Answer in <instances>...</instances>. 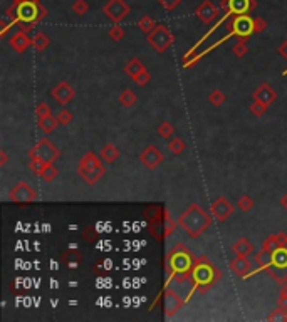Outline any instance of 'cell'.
I'll list each match as a JSON object with an SVG mask.
<instances>
[{"label": "cell", "mask_w": 287, "mask_h": 322, "mask_svg": "<svg viewBox=\"0 0 287 322\" xmlns=\"http://www.w3.org/2000/svg\"><path fill=\"white\" fill-rule=\"evenodd\" d=\"M163 160H165V156H163V153L159 151L155 145H148L146 148L140 153V161L148 168V170H155V168H158L159 164L163 163Z\"/></svg>", "instance_id": "15"}, {"label": "cell", "mask_w": 287, "mask_h": 322, "mask_svg": "<svg viewBox=\"0 0 287 322\" xmlns=\"http://www.w3.org/2000/svg\"><path fill=\"white\" fill-rule=\"evenodd\" d=\"M284 245H287V235H282V233H275V235L269 237V239L264 242V247L272 252L279 247H284Z\"/></svg>", "instance_id": "26"}, {"label": "cell", "mask_w": 287, "mask_h": 322, "mask_svg": "<svg viewBox=\"0 0 287 322\" xmlns=\"http://www.w3.org/2000/svg\"><path fill=\"white\" fill-rule=\"evenodd\" d=\"M99 156H96L93 151H88L84 156L81 158L78 164V175L82 178L88 185H94L103 178L104 175V166L101 163Z\"/></svg>", "instance_id": "4"}, {"label": "cell", "mask_w": 287, "mask_h": 322, "mask_svg": "<svg viewBox=\"0 0 287 322\" xmlns=\"http://www.w3.org/2000/svg\"><path fill=\"white\" fill-rule=\"evenodd\" d=\"M252 96H254V101H260V102H264L265 106H271L272 102L277 99V93H275L271 84H267V82L260 84V86L254 91Z\"/></svg>", "instance_id": "17"}, {"label": "cell", "mask_w": 287, "mask_h": 322, "mask_svg": "<svg viewBox=\"0 0 287 322\" xmlns=\"http://www.w3.org/2000/svg\"><path fill=\"white\" fill-rule=\"evenodd\" d=\"M247 50H249V47H247L245 39H240L234 47H232V52H234V56H237V57H243L247 54Z\"/></svg>", "instance_id": "38"}, {"label": "cell", "mask_w": 287, "mask_h": 322, "mask_svg": "<svg viewBox=\"0 0 287 322\" xmlns=\"http://www.w3.org/2000/svg\"><path fill=\"white\" fill-rule=\"evenodd\" d=\"M210 213L217 222H225L234 215V205L225 196H219L210 203Z\"/></svg>", "instance_id": "13"}, {"label": "cell", "mask_w": 287, "mask_h": 322, "mask_svg": "<svg viewBox=\"0 0 287 322\" xmlns=\"http://www.w3.org/2000/svg\"><path fill=\"white\" fill-rule=\"evenodd\" d=\"M148 218V225H150V232L153 233L158 240H163L175 230L176 223L170 217V213L163 207H150L144 211Z\"/></svg>", "instance_id": "3"}, {"label": "cell", "mask_w": 287, "mask_h": 322, "mask_svg": "<svg viewBox=\"0 0 287 322\" xmlns=\"http://www.w3.org/2000/svg\"><path fill=\"white\" fill-rule=\"evenodd\" d=\"M225 99H227V96H225V94L222 93V91H219V89L212 91V93H210V96H208L210 104H212V106H217V108L223 104Z\"/></svg>", "instance_id": "36"}, {"label": "cell", "mask_w": 287, "mask_h": 322, "mask_svg": "<svg viewBox=\"0 0 287 322\" xmlns=\"http://www.w3.org/2000/svg\"><path fill=\"white\" fill-rule=\"evenodd\" d=\"M35 114H37V118L49 116L50 114V106L47 104V102H39V104L35 106Z\"/></svg>", "instance_id": "44"}, {"label": "cell", "mask_w": 287, "mask_h": 322, "mask_svg": "<svg viewBox=\"0 0 287 322\" xmlns=\"http://www.w3.org/2000/svg\"><path fill=\"white\" fill-rule=\"evenodd\" d=\"M72 12L76 16H84V14L89 12V3L86 0H74L72 2Z\"/></svg>", "instance_id": "33"}, {"label": "cell", "mask_w": 287, "mask_h": 322, "mask_svg": "<svg viewBox=\"0 0 287 322\" xmlns=\"http://www.w3.org/2000/svg\"><path fill=\"white\" fill-rule=\"evenodd\" d=\"M133 80L138 84V86H146V84L151 80V74H150V72H148V69H146V71H143V72H141V74H138Z\"/></svg>", "instance_id": "45"}, {"label": "cell", "mask_w": 287, "mask_h": 322, "mask_svg": "<svg viewBox=\"0 0 287 322\" xmlns=\"http://www.w3.org/2000/svg\"><path fill=\"white\" fill-rule=\"evenodd\" d=\"M129 10L131 9H129V5L125 0H108L103 5V14L111 22H114V24H119V22L128 16Z\"/></svg>", "instance_id": "9"}, {"label": "cell", "mask_w": 287, "mask_h": 322, "mask_svg": "<svg viewBox=\"0 0 287 322\" xmlns=\"http://www.w3.org/2000/svg\"><path fill=\"white\" fill-rule=\"evenodd\" d=\"M156 2H158L166 12H172V10H175L183 0H156Z\"/></svg>", "instance_id": "41"}, {"label": "cell", "mask_w": 287, "mask_h": 322, "mask_svg": "<svg viewBox=\"0 0 287 322\" xmlns=\"http://www.w3.org/2000/svg\"><path fill=\"white\" fill-rule=\"evenodd\" d=\"M254 200L250 198L249 195H243V196H240V198H239V201H237V207L240 208L242 211H250L254 208Z\"/></svg>", "instance_id": "37"}, {"label": "cell", "mask_w": 287, "mask_h": 322, "mask_svg": "<svg viewBox=\"0 0 287 322\" xmlns=\"http://www.w3.org/2000/svg\"><path fill=\"white\" fill-rule=\"evenodd\" d=\"M50 94H52L54 99L59 102V104L66 106L67 102H71L72 99H74L76 91H74V87H72L69 82H66V80H61V82L57 84V86L54 87L52 91H50Z\"/></svg>", "instance_id": "16"}, {"label": "cell", "mask_w": 287, "mask_h": 322, "mask_svg": "<svg viewBox=\"0 0 287 322\" xmlns=\"http://www.w3.org/2000/svg\"><path fill=\"white\" fill-rule=\"evenodd\" d=\"M173 133H175V129H173V126H172V123H161L158 126V134L161 138H165V140H172L173 138Z\"/></svg>", "instance_id": "34"}, {"label": "cell", "mask_w": 287, "mask_h": 322, "mask_svg": "<svg viewBox=\"0 0 287 322\" xmlns=\"http://www.w3.org/2000/svg\"><path fill=\"white\" fill-rule=\"evenodd\" d=\"M195 16H197V19L202 24H212L213 20H217L220 17V7H217L210 0H203L195 9Z\"/></svg>", "instance_id": "14"}, {"label": "cell", "mask_w": 287, "mask_h": 322, "mask_svg": "<svg viewBox=\"0 0 287 322\" xmlns=\"http://www.w3.org/2000/svg\"><path fill=\"white\" fill-rule=\"evenodd\" d=\"M59 156H61L59 148L54 146L47 138L39 140L37 145L34 148H31V151H29V158H39L44 161V163H54Z\"/></svg>", "instance_id": "8"}, {"label": "cell", "mask_w": 287, "mask_h": 322, "mask_svg": "<svg viewBox=\"0 0 287 322\" xmlns=\"http://www.w3.org/2000/svg\"><path fill=\"white\" fill-rule=\"evenodd\" d=\"M0 155H2V163H0V164H5V163H7V153L2 151Z\"/></svg>", "instance_id": "50"}, {"label": "cell", "mask_w": 287, "mask_h": 322, "mask_svg": "<svg viewBox=\"0 0 287 322\" xmlns=\"http://www.w3.org/2000/svg\"><path fill=\"white\" fill-rule=\"evenodd\" d=\"M9 200H12L14 203H31V201L37 200V193L27 181H19L16 186L10 188Z\"/></svg>", "instance_id": "11"}, {"label": "cell", "mask_w": 287, "mask_h": 322, "mask_svg": "<svg viewBox=\"0 0 287 322\" xmlns=\"http://www.w3.org/2000/svg\"><path fill=\"white\" fill-rule=\"evenodd\" d=\"M136 99H138V96L131 89H125L121 93V96H119V102H121L123 106H126V108H131L134 102H136Z\"/></svg>", "instance_id": "32"}, {"label": "cell", "mask_w": 287, "mask_h": 322, "mask_svg": "<svg viewBox=\"0 0 287 322\" xmlns=\"http://www.w3.org/2000/svg\"><path fill=\"white\" fill-rule=\"evenodd\" d=\"M10 47H12L16 52H19V54H22L24 50H27L29 47L32 46V39L29 37L27 35V32H24V31H17L16 34L10 37Z\"/></svg>", "instance_id": "18"}, {"label": "cell", "mask_w": 287, "mask_h": 322, "mask_svg": "<svg viewBox=\"0 0 287 322\" xmlns=\"http://www.w3.org/2000/svg\"><path fill=\"white\" fill-rule=\"evenodd\" d=\"M146 40L156 52H166L170 49V46L173 44V34L170 32V29L163 24H158L150 34L146 35Z\"/></svg>", "instance_id": "7"}, {"label": "cell", "mask_w": 287, "mask_h": 322, "mask_svg": "<svg viewBox=\"0 0 287 322\" xmlns=\"http://www.w3.org/2000/svg\"><path fill=\"white\" fill-rule=\"evenodd\" d=\"M265 27H267V24H265L264 19H260V17H255V19H254V31H255V34L262 32Z\"/></svg>", "instance_id": "46"}, {"label": "cell", "mask_w": 287, "mask_h": 322, "mask_svg": "<svg viewBox=\"0 0 287 322\" xmlns=\"http://www.w3.org/2000/svg\"><path fill=\"white\" fill-rule=\"evenodd\" d=\"M267 321H287V312L282 310L281 307H277L275 310H272L267 316Z\"/></svg>", "instance_id": "42"}, {"label": "cell", "mask_w": 287, "mask_h": 322, "mask_svg": "<svg viewBox=\"0 0 287 322\" xmlns=\"http://www.w3.org/2000/svg\"><path fill=\"white\" fill-rule=\"evenodd\" d=\"M195 265V258L191 252L183 243H178L168 254V270L170 275H175L176 280H185L191 277V270Z\"/></svg>", "instance_id": "2"}, {"label": "cell", "mask_w": 287, "mask_h": 322, "mask_svg": "<svg viewBox=\"0 0 287 322\" xmlns=\"http://www.w3.org/2000/svg\"><path fill=\"white\" fill-rule=\"evenodd\" d=\"M277 307H281L282 310L287 312V294H282L281 292V295H279V299H277Z\"/></svg>", "instance_id": "47"}, {"label": "cell", "mask_w": 287, "mask_h": 322, "mask_svg": "<svg viewBox=\"0 0 287 322\" xmlns=\"http://www.w3.org/2000/svg\"><path fill=\"white\" fill-rule=\"evenodd\" d=\"M47 16L46 7L41 0H25L22 3H17V17L19 24H32L35 25Z\"/></svg>", "instance_id": "6"}, {"label": "cell", "mask_w": 287, "mask_h": 322, "mask_svg": "<svg viewBox=\"0 0 287 322\" xmlns=\"http://www.w3.org/2000/svg\"><path fill=\"white\" fill-rule=\"evenodd\" d=\"M57 177H59V170L54 166V163H47L46 166H44V170L41 171V178L44 181H47V183L54 181Z\"/></svg>", "instance_id": "29"}, {"label": "cell", "mask_w": 287, "mask_h": 322, "mask_svg": "<svg viewBox=\"0 0 287 322\" xmlns=\"http://www.w3.org/2000/svg\"><path fill=\"white\" fill-rule=\"evenodd\" d=\"M232 35H237L240 39H247L249 35L255 34L254 31V17L250 16H235L230 24Z\"/></svg>", "instance_id": "12"}, {"label": "cell", "mask_w": 287, "mask_h": 322, "mask_svg": "<svg viewBox=\"0 0 287 322\" xmlns=\"http://www.w3.org/2000/svg\"><path fill=\"white\" fill-rule=\"evenodd\" d=\"M47 163H44L42 160H39V158H29V168H31L34 173H37V175H41V171L44 170V166H46Z\"/></svg>", "instance_id": "40"}, {"label": "cell", "mask_w": 287, "mask_h": 322, "mask_svg": "<svg viewBox=\"0 0 287 322\" xmlns=\"http://www.w3.org/2000/svg\"><path fill=\"white\" fill-rule=\"evenodd\" d=\"M267 108L269 106H265L264 102H260V101H254L252 104H250V113H252L254 116H262L265 111H267Z\"/></svg>", "instance_id": "39"}, {"label": "cell", "mask_w": 287, "mask_h": 322, "mask_svg": "<svg viewBox=\"0 0 287 322\" xmlns=\"http://www.w3.org/2000/svg\"><path fill=\"white\" fill-rule=\"evenodd\" d=\"M254 250L252 243H250V240L247 239H239L235 242L234 245H232V252H234L235 255H250Z\"/></svg>", "instance_id": "25"}, {"label": "cell", "mask_w": 287, "mask_h": 322, "mask_svg": "<svg viewBox=\"0 0 287 322\" xmlns=\"http://www.w3.org/2000/svg\"><path fill=\"white\" fill-rule=\"evenodd\" d=\"M14 3H22V2H25V0H12Z\"/></svg>", "instance_id": "51"}, {"label": "cell", "mask_w": 287, "mask_h": 322, "mask_svg": "<svg viewBox=\"0 0 287 322\" xmlns=\"http://www.w3.org/2000/svg\"><path fill=\"white\" fill-rule=\"evenodd\" d=\"M287 245L284 247H279L272 252V267H277V269H287Z\"/></svg>", "instance_id": "22"}, {"label": "cell", "mask_w": 287, "mask_h": 322, "mask_svg": "<svg viewBox=\"0 0 287 322\" xmlns=\"http://www.w3.org/2000/svg\"><path fill=\"white\" fill-rule=\"evenodd\" d=\"M136 25H138V29H140V31L143 32V34H146V35H148V34H150V32L153 31V29H155L158 24H156L155 19H151L150 16H143L140 20H138V24H136Z\"/></svg>", "instance_id": "28"}, {"label": "cell", "mask_w": 287, "mask_h": 322, "mask_svg": "<svg viewBox=\"0 0 287 322\" xmlns=\"http://www.w3.org/2000/svg\"><path fill=\"white\" fill-rule=\"evenodd\" d=\"M119 156V149L116 145H112V143H108V145L103 146V149L99 151V158L104 161V163H112V161H116Z\"/></svg>", "instance_id": "21"}, {"label": "cell", "mask_w": 287, "mask_h": 322, "mask_svg": "<svg viewBox=\"0 0 287 322\" xmlns=\"http://www.w3.org/2000/svg\"><path fill=\"white\" fill-rule=\"evenodd\" d=\"M50 44V39L47 37V34H44V32H37V34L32 37V46L35 47V50H44L49 47Z\"/></svg>", "instance_id": "30"}, {"label": "cell", "mask_w": 287, "mask_h": 322, "mask_svg": "<svg viewBox=\"0 0 287 322\" xmlns=\"http://www.w3.org/2000/svg\"><path fill=\"white\" fill-rule=\"evenodd\" d=\"M89 232H91V228H88V230H86V232L82 233V237H84L86 240H89V242H94V240L97 239V233L94 232V230H93V233H89Z\"/></svg>", "instance_id": "48"}, {"label": "cell", "mask_w": 287, "mask_h": 322, "mask_svg": "<svg viewBox=\"0 0 287 322\" xmlns=\"http://www.w3.org/2000/svg\"><path fill=\"white\" fill-rule=\"evenodd\" d=\"M56 118L59 121V124H69L72 121V113L69 111V109H61Z\"/></svg>", "instance_id": "43"}, {"label": "cell", "mask_w": 287, "mask_h": 322, "mask_svg": "<svg viewBox=\"0 0 287 322\" xmlns=\"http://www.w3.org/2000/svg\"><path fill=\"white\" fill-rule=\"evenodd\" d=\"M185 141L181 140V138H176V136H173L172 140L168 141V149H170V153H172L173 156H178V155H181V153L185 151Z\"/></svg>", "instance_id": "31"}, {"label": "cell", "mask_w": 287, "mask_h": 322, "mask_svg": "<svg viewBox=\"0 0 287 322\" xmlns=\"http://www.w3.org/2000/svg\"><path fill=\"white\" fill-rule=\"evenodd\" d=\"M255 0H222L220 7L225 16H247L252 9H255Z\"/></svg>", "instance_id": "10"}, {"label": "cell", "mask_w": 287, "mask_h": 322, "mask_svg": "<svg viewBox=\"0 0 287 322\" xmlns=\"http://www.w3.org/2000/svg\"><path fill=\"white\" fill-rule=\"evenodd\" d=\"M210 223H212V217L197 203H191L178 218V225L188 237H193V239L202 235L210 226Z\"/></svg>", "instance_id": "1"}, {"label": "cell", "mask_w": 287, "mask_h": 322, "mask_svg": "<svg viewBox=\"0 0 287 322\" xmlns=\"http://www.w3.org/2000/svg\"><path fill=\"white\" fill-rule=\"evenodd\" d=\"M230 269L235 275L245 277V275H249L250 270H252V263L249 262L247 255H237V257L230 262Z\"/></svg>", "instance_id": "19"}, {"label": "cell", "mask_w": 287, "mask_h": 322, "mask_svg": "<svg viewBox=\"0 0 287 322\" xmlns=\"http://www.w3.org/2000/svg\"><path fill=\"white\" fill-rule=\"evenodd\" d=\"M181 299L178 297V294H175L173 290H166L165 294V309H166V314L168 316H172L173 312H176L178 309L181 307Z\"/></svg>", "instance_id": "20"}, {"label": "cell", "mask_w": 287, "mask_h": 322, "mask_svg": "<svg viewBox=\"0 0 287 322\" xmlns=\"http://www.w3.org/2000/svg\"><path fill=\"white\" fill-rule=\"evenodd\" d=\"M108 37H110L111 40H114V42H119V40L125 37V29H123L121 25L114 24L110 31H108Z\"/></svg>", "instance_id": "35"}, {"label": "cell", "mask_w": 287, "mask_h": 322, "mask_svg": "<svg viewBox=\"0 0 287 322\" xmlns=\"http://www.w3.org/2000/svg\"><path fill=\"white\" fill-rule=\"evenodd\" d=\"M255 260H257V265L259 267H262V269H269V267L272 265V250L262 247V250L257 254Z\"/></svg>", "instance_id": "27"}, {"label": "cell", "mask_w": 287, "mask_h": 322, "mask_svg": "<svg viewBox=\"0 0 287 322\" xmlns=\"http://www.w3.org/2000/svg\"><path fill=\"white\" fill-rule=\"evenodd\" d=\"M37 126L41 128L44 133L49 134V133H52L57 126H59V121H57L56 116L49 114V116H44V118H37Z\"/></svg>", "instance_id": "24"}, {"label": "cell", "mask_w": 287, "mask_h": 322, "mask_svg": "<svg viewBox=\"0 0 287 322\" xmlns=\"http://www.w3.org/2000/svg\"><path fill=\"white\" fill-rule=\"evenodd\" d=\"M220 277L219 269L212 265L205 257H200L195 260L193 270H191V280L197 287H208Z\"/></svg>", "instance_id": "5"}, {"label": "cell", "mask_w": 287, "mask_h": 322, "mask_svg": "<svg viewBox=\"0 0 287 322\" xmlns=\"http://www.w3.org/2000/svg\"><path fill=\"white\" fill-rule=\"evenodd\" d=\"M279 54H281V56L287 61V39L282 40V44L279 46Z\"/></svg>", "instance_id": "49"}, {"label": "cell", "mask_w": 287, "mask_h": 322, "mask_svg": "<svg viewBox=\"0 0 287 322\" xmlns=\"http://www.w3.org/2000/svg\"><path fill=\"white\" fill-rule=\"evenodd\" d=\"M143 71H146V67H144V64L140 59H138V57H133V59H129L128 64L125 65V72L131 79H134L138 74H141Z\"/></svg>", "instance_id": "23"}]
</instances>
